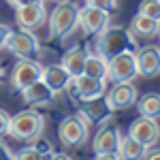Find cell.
<instances>
[{
	"label": "cell",
	"mask_w": 160,
	"mask_h": 160,
	"mask_svg": "<svg viewBox=\"0 0 160 160\" xmlns=\"http://www.w3.org/2000/svg\"><path fill=\"white\" fill-rule=\"evenodd\" d=\"M137 38L132 37L130 30H126L122 26H107L96 34V45L94 51H98L102 58L111 60L113 56L122 53V51H137Z\"/></svg>",
	"instance_id": "obj_1"
},
{
	"label": "cell",
	"mask_w": 160,
	"mask_h": 160,
	"mask_svg": "<svg viewBox=\"0 0 160 160\" xmlns=\"http://www.w3.org/2000/svg\"><path fill=\"white\" fill-rule=\"evenodd\" d=\"M45 128V118L34 109H26L15 113L9 120V130L7 135L19 141H37Z\"/></svg>",
	"instance_id": "obj_2"
},
{
	"label": "cell",
	"mask_w": 160,
	"mask_h": 160,
	"mask_svg": "<svg viewBox=\"0 0 160 160\" xmlns=\"http://www.w3.org/2000/svg\"><path fill=\"white\" fill-rule=\"evenodd\" d=\"M58 137L62 145L66 148H77L88 139V118L79 111L73 115H66L58 126Z\"/></svg>",
	"instance_id": "obj_3"
},
{
	"label": "cell",
	"mask_w": 160,
	"mask_h": 160,
	"mask_svg": "<svg viewBox=\"0 0 160 160\" xmlns=\"http://www.w3.org/2000/svg\"><path fill=\"white\" fill-rule=\"evenodd\" d=\"M77 4L62 0L49 15V38H62L66 32H71L77 26Z\"/></svg>",
	"instance_id": "obj_4"
},
{
	"label": "cell",
	"mask_w": 160,
	"mask_h": 160,
	"mask_svg": "<svg viewBox=\"0 0 160 160\" xmlns=\"http://www.w3.org/2000/svg\"><path fill=\"white\" fill-rule=\"evenodd\" d=\"M105 105L111 113L115 111H122V109H128L137 102V88L132 81H120L111 88L109 92H105Z\"/></svg>",
	"instance_id": "obj_5"
},
{
	"label": "cell",
	"mask_w": 160,
	"mask_h": 160,
	"mask_svg": "<svg viewBox=\"0 0 160 160\" xmlns=\"http://www.w3.org/2000/svg\"><path fill=\"white\" fill-rule=\"evenodd\" d=\"M7 49L11 51L13 56L17 58H32L38 53V41L28 30H9V34L4 38V45Z\"/></svg>",
	"instance_id": "obj_6"
},
{
	"label": "cell",
	"mask_w": 160,
	"mask_h": 160,
	"mask_svg": "<svg viewBox=\"0 0 160 160\" xmlns=\"http://www.w3.org/2000/svg\"><path fill=\"white\" fill-rule=\"evenodd\" d=\"M137 77V60L135 51H122L118 56H113L109 60V71H107V79L113 83L120 81H132Z\"/></svg>",
	"instance_id": "obj_7"
},
{
	"label": "cell",
	"mask_w": 160,
	"mask_h": 160,
	"mask_svg": "<svg viewBox=\"0 0 160 160\" xmlns=\"http://www.w3.org/2000/svg\"><path fill=\"white\" fill-rule=\"evenodd\" d=\"M111 22L109 11L102 9H92V7H83L77 11V28L90 37V34H98L102 28H107Z\"/></svg>",
	"instance_id": "obj_8"
},
{
	"label": "cell",
	"mask_w": 160,
	"mask_h": 160,
	"mask_svg": "<svg viewBox=\"0 0 160 160\" xmlns=\"http://www.w3.org/2000/svg\"><path fill=\"white\" fill-rule=\"evenodd\" d=\"M41 64L32 58H19V62H15L11 71V86L15 90H24L30 83H34L41 79Z\"/></svg>",
	"instance_id": "obj_9"
},
{
	"label": "cell",
	"mask_w": 160,
	"mask_h": 160,
	"mask_svg": "<svg viewBox=\"0 0 160 160\" xmlns=\"http://www.w3.org/2000/svg\"><path fill=\"white\" fill-rule=\"evenodd\" d=\"M15 22L19 28H24L28 32L34 30V28H41L47 22V11H45L43 0H34L26 7H17L15 9Z\"/></svg>",
	"instance_id": "obj_10"
},
{
	"label": "cell",
	"mask_w": 160,
	"mask_h": 160,
	"mask_svg": "<svg viewBox=\"0 0 160 160\" xmlns=\"http://www.w3.org/2000/svg\"><path fill=\"white\" fill-rule=\"evenodd\" d=\"M75 86V94L81 102L86 100H94V98H102L105 92H107V83L105 79H96V77H90V75H79L73 79Z\"/></svg>",
	"instance_id": "obj_11"
},
{
	"label": "cell",
	"mask_w": 160,
	"mask_h": 160,
	"mask_svg": "<svg viewBox=\"0 0 160 160\" xmlns=\"http://www.w3.org/2000/svg\"><path fill=\"white\" fill-rule=\"evenodd\" d=\"M128 137L137 139L139 143H143L145 148H152L158 143V137H160V126H158V120H152V118H139L135 122L130 124V132Z\"/></svg>",
	"instance_id": "obj_12"
},
{
	"label": "cell",
	"mask_w": 160,
	"mask_h": 160,
	"mask_svg": "<svg viewBox=\"0 0 160 160\" xmlns=\"http://www.w3.org/2000/svg\"><path fill=\"white\" fill-rule=\"evenodd\" d=\"M137 75L143 77H156L160 73V51L158 47H141L135 51Z\"/></svg>",
	"instance_id": "obj_13"
},
{
	"label": "cell",
	"mask_w": 160,
	"mask_h": 160,
	"mask_svg": "<svg viewBox=\"0 0 160 160\" xmlns=\"http://www.w3.org/2000/svg\"><path fill=\"white\" fill-rule=\"evenodd\" d=\"M41 81L56 94V92L66 90V88L71 86L73 79H71V75L66 73L60 64H49V66H43L41 68Z\"/></svg>",
	"instance_id": "obj_14"
},
{
	"label": "cell",
	"mask_w": 160,
	"mask_h": 160,
	"mask_svg": "<svg viewBox=\"0 0 160 160\" xmlns=\"http://www.w3.org/2000/svg\"><path fill=\"white\" fill-rule=\"evenodd\" d=\"M118 143H120L118 128L107 126V128L98 130V135L94 137L92 149H94V154H118Z\"/></svg>",
	"instance_id": "obj_15"
},
{
	"label": "cell",
	"mask_w": 160,
	"mask_h": 160,
	"mask_svg": "<svg viewBox=\"0 0 160 160\" xmlns=\"http://www.w3.org/2000/svg\"><path fill=\"white\" fill-rule=\"evenodd\" d=\"M22 92V98H24L26 105H30V107H37V105H47L51 98H53V92H51L49 88L45 86L41 79L34 81V83H30L28 88L24 90H19Z\"/></svg>",
	"instance_id": "obj_16"
},
{
	"label": "cell",
	"mask_w": 160,
	"mask_h": 160,
	"mask_svg": "<svg viewBox=\"0 0 160 160\" xmlns=\"http://www.w3.org/2000/svg\"><path fill=\"white\" fill-rule=\"evenodd\" d=\"M158 19H152L148 15L137 13L130 22V32L132 37H141V38H156L158 37Z\"/></svg>",
	"instance_id": "obj_17"
},
{
	"label": "cell",
	"mask_w": 160,
	"mask_h": 160,
	"mask_svg": "<svg viewBox=\"0 0 160 160\" xmlns=\"http://www.w3.org/2000/svg\"><path fill=\"white\" fill-rule=\"evenodd\" d=\"M83 64H86V49H81V47L68 49L66 53H64L62 62H60V66L71 75V79L83 75Z\"/></svg>",
	"instance_id": "obj_18"
},
{
	"label": "cell",
	"mask_w": 160,
	"mask_h": 160,
	"mask_svg": "<svg viewBox=\"0 0 160 160\" xmlns=\"http://www.w3.org/2000/svg\"><path fill=\"white\" fill-rule=\"evenodd\" d=\"M145 154H148V148L143 143H139L132 137H120V143H118L120 160H143Z\"/></svg>",
	"instance_id": "obj_19"
},
{
	"label": "cell",
	"mask_w": 160,
	"mask_h": 160,
	"mask_svg": "<svg viewBox=\"0 0 160 160\" xmlns=\"http://www.w3.org/2000/svg\"><path fill=\"white\" fill-rule=\"evenodd\" d=\"M107 71H109V60L102 58L98 51H86V64H83V75L105 79L107 81Z\"/></svg>",
	"instance_id": "obj_20"
},
{
	"label": "cell",
	"mask_w": 160,
	"mask_h": 160,
	"mask_svg": "<svg viewBox=\"0 0 160 160\" xmlns=\"http://www.w3.org/2000/svg\"><path fill=\"white\" fill-rule=\"evenodd\" d=\"M81 113L86 115L88 120H92V122H100V120H107V118H109L111 111L107 109L105 98H94V100H86V102H83Z\"/></svg>",
	"instance_id": "obj_21"
},
{
	"label": "cell",
	"mask_w": 160,
	"mask_h": 160,
	"mask_svg": "<svg viewBox=\"0 0 160 160\" xmlns=\"http://www.w3.org/2000/svg\"><path fill=\"white\" fill-rule=\"evenodd\" d=\"M139 113L143 118L158 120V115H160V94L158 92H149V94H145L139 100Z\"/></svg>",
	"instance_id": "obj_22"
},
{
	"label": "cell",
	"mask_w": 160,
	"mask_h": 160,
	"mask_svg": "<svg viewBox=\"0 0 160 160\" xmlns=\"http://www.w3.org/2000/svg\"><path fill=\"white\" fill-rule=\"evenodd\" d=\"M139 13L152 19H160V0H143L139 4Z\"/></svg>",
	"instance_id": "obj_23"
},
{
	"label": "cell",
	"mask_w": 160,
	"mask_h": 160,
	"mask_svg": "<svg viewBox=\"0 0 160 160\" xmlns=\"http://www.w3.org/2000/svg\"><path fill=\"white\" fill-rule=\"evenodd\" d=\"M13 160H43V154H41L34 145H30V148L22 149L19 154H15V158H13Z\"/></svg>",
	"instance_id": "obj_24"
},
{
	"label": "cell",
	"mask_w": 160,
	"mask_h": 160,
	"mask_svg": "<svg viewBox=\"0 0 160 160\" xmlns=\"http://www.w3.org/2000/svg\"><path fill=\"white\" fill-rule=\"evenodd\" d=\"M86 7L102 9V11H113L118 7V0H86Z\"/></svg>",
	"instance_id": "obj_25"
},
{
	"label": "cell",
	"mask_w": 160,
	"mask_h": 160,
	"mask_svg": "<svg viewBox=\"0 0 160 160\" xmlns=\"http://www.w3.org/2000/svg\"><path fill=\"white\" fill-rule=\"evenodd\" d=\"M9 120H11V115L4 109H0V137L7 135V130H9Z\"/></svg>",
	"instance_id": "obj_26"
},
{
	"label": "cell",
	"mask_w": 160,
	"mask_h": 160,
	"mask_svg": "<svg viewBox=\"0 0 160 160\" xmlns=\"http://www.w3.org/2000/svg\"><path fill=\"white\" fill-rule=\"evenodd\" d=\"M13 158H15V154L11 152V148L7 143H0V160H13Z\"/></svg>",
	"instance_id": "obj_27"
},
{
	"label": "cell",
	"mask_w": 160,
	"mask_h": 160,
	"mask_svg": "<svg viewBox=\"0 0 160 160\" xmlns=\"http://www.w3.org/2000/svg\"><path fill=\"white\" fill-rule=\"evenodd\" d=\"M9 26L7 24H0V49H2V45H4V38H7V34H9Z\"/></svg>",
	"instance_id": "obj_28"
},
{
	"label": "cell",
	"mask_w": 160,
	"mask_h": 160,
	"mask_svg": "<svg viewBox=\"0 0 160 160\" xmlns=\"http://www.w3.org/2000/svg\"><path fill=\"white\" fill-rule=\"evenodd\" d=\"M94 160H120L118 154H96Z\"/></svg>",
	"instance_id": "obj_29"
},
{
	"label": "cell",
	"mask_w": 160,
	"mask_h": 160,
	"mask_svg": "<svg viewBox=\"0 0 160 160\" xmlns=\"http://www.w3.org/2000/svg\"><path fill=\"white\" fill-rule=\"evenodd\" d=\"M30 2H34V0H9V4L15 7V9H17V7H26V4H30Z\"/></svg>",
	"instance_id": "obj_30"
},
{
	"label": "cell",
	"mask_w": 160,
	"mask_h": 160,
	"mask_svg": "<svg viewBox=\"0 0 160 160\" xmlns=\"http://www.w3.org/2000/svg\"><path fill=\"white\" fill-rule=\"evenodd\" d=\"M143 160H160V152H158V149H154L152 154H145V158H143Z\"/></svg>",
	"instance_id": "obj_31"
},
{
	"label": "cell",
	"mask_w": 160,
	"mask_h": 160,
	"mask_svg": "<svg viewBox=\"0 0 160 160\" xmlns=\"http://www.w3.org/2000/svg\"><path fill=\"white\" fill-rule=\"evenodd\" d=\"M51 160H73V158H71V156H66V154H53Z\"/></svg>",
	"instance_id": "obj_32"
},
{
	"label": "cell",
	"mask_w": 160,
	"mask_h": 160,
	"mask_svg": "<svg viewBox=\"0 0 160 160\" xmlns=\"http://www.w3.org/2000/svg\"><path fill=\"white\" fill-rule=\"evenodd\" d=\"M58 2H62V0H58Z\"/></svg>",
	"instance_id": "obj_33"
}]
</instances>
